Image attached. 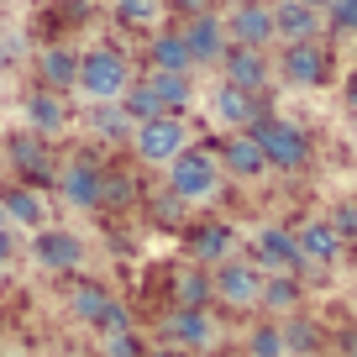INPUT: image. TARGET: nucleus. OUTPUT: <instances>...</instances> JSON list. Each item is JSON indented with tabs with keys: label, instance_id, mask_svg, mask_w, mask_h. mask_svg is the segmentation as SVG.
<instances>
[{
	"label": "nucleus",
	"instance_id": "5701e85b",
	"mask_svg": "<svg viewBox=\"0 0 357 357\" xmlns=\"http://www.w3.org/2000/svg\"><path fill=\"white\" fill-rule=\"evenodd\" d=\"M0 211H6V221L43 231V215H47V205H43V195H37L32 184H16V190H6V195H0Z\"/></svg>",
	"mask_w": 357,
	"mask_h": 357
},
{
	"label": "nucleus",
	"instance_id": "c9c22d12",
	"mask_svg": "<svg viewBox=\"0 0 357 357\" xmlns=\"http://www.w3.org/2000/svg\"><path fill=\"white\" fill-rule=\"evenodd\" d=\"M184 211H190V205L178 200V195H174V190H168V195H163V200H158V221H168V226H174V221H184Z\"/></svg>",
	"mask_w": 357,
	"mask_h": 357
},
{
	"label": "nucleus",
	"instance_id": "c756f323",
	"mask_svg": "<svg viewBox=\"0 0 357 357\" xmlns=\"http://www.w3.org/2000/svg\"><path fill=\"white\" fill-rule=\"evenodd\" d=\"M247 357H289V352H284L279 326H257V331L247 336Z\"/></svg>",
	"mask_w": 357,
	"mask_h": 357
},
{
	"label": "nucleus",
	"instance_id": "b1692460",
	"mask_svg": "<svg viewBox=\"0 0 357 357\" xmlns=\"http://www.w3.org/2000/svg\"><path fill=\"white\" fill-rule=\"evenodd\" d=\"M257 305L273 315H294L300 310V279L294 273H263V294H257Z\"/></svg>",
	"mask_w": 357,
	"mask_h": 357
},
{
	"label": "nucleus",
	"instance_id": "6e6552de",
	"mask_svg": "<svg viewBox=\"0 0 357 357\" xmlns=\"http://www.w3.org/2000/svg\"><path fill=\"white\" fill-rule=\"evenodd\" d=\"M178 37H184V47H190V58H195V63H221V53L231 47V37H226V22H221L215 11L184 16Z\"/></svg>",
	"mask_w": 357,
	"mask_h": 357
},
{
	"label": "nucleus",
	"instance_id": "1a4fd4ad",
	"mask_svg": "<svg viewBox=\"0 0 357 357\" xmlns=\"http://www.w3.org/2000/svg\"><path fill=\"white\" fill-rule=\"evenodd\" d=\"M163 336H168V347H178V352H205V347H215V321H211V310H168V321H163Z\"/></svg>",
	"mask_w": 357,
	"mask_h": 357
},
{
	"label": "nucleus",
	"instance_id": "a878e982",
	"mask_svg": "<svg viewBox=\"0 0 357 357\" xmlns=\"http://www.w3.org/2000/svg\"><path fill=\"white\" fill-rule=\"evenodd\" d=\"M174 300H178V310H205V305L215 300L211 273H205V268H184L174 279Z\"/></svg>",
	"mask_w": 357,
	"mask_h": 357
},
{
	"label": "nucleus",
	"instance_id": "ddd939ff",
	"mask_svg": "<svg viewBox=\"0 0 357 357\" xmlns=\"http://www.w3.org/2000/svg\"><path fill=\"white\" fill-rule=\"evenodd\" d=\"M190 257L200 268H215V263H226V257H236V231L226 221H200L190 231Z\"/></svg>",
	"mask_w": 357,
	"mask_h": 357
},
{
	"label": "nucleus",
	"instance_id": "e433bc0d",
	"mask_svg": "<svg viewBox=\"0 0 357 357\" xmlns=\"http://www.w3.org/2000/svg\"><path fill=\"white\" fill-rule=\"evenodd\" d=\"M168 11H178V16H200V11H211V0H168Z\"/></svg>",
	"mask_w": 357,
	"mask_h": 357
},
{
	"label": "nucleus",
	"instance_id": "cd10ccee",
	"mask_svg": "<svg viewBox=\"0 0 357 357\" xmlns=\"http://www.w3.org/2000/svg\"><path fill=\"white\" fill-rule=\"evenodd\" d=\"M279 336H284V352H294V357H310L315 347H321V331H315V321H305V315H289V321L279 326Z\"/></svg>",
	"mask_w": 357,
	"mask_h": 357
},
{
	"label": "nucleus",
	"instance_id": "79ce46f5",
	"mask_svg": "<svg viewBox=\"0 0 357 357\" xmlns=\"http://www.w3.org/2000/svg\"><path fill=\"white\" fill-rule=\"evenodd\" d=\"M347 357H357V342H352V347H347Z\"/></svg>",
	"mask_w": 357,
	"mask_h": 357
},
{
	"label": "nucleus",
	"instance_id": "f704fd0d",
	"mask_svg": "<svg viewBox=\"0 0 357 357\" xmlns=\"http://www.w3.org/2000/svg\"><path fill=\"white\" fill-rule=\"evenodd\" d=\"M326 11H331V26H336V32H357V0H331Z\"/></svg>",
	"mask_w": 357,
	"mask_h": 357
},
{
	"label": "nucleus",
	"instance_id": "2eb2a0df",
	"mask_svg": "<svg viewBox=\"0 0 357 357\" xmlns=\"http://www.w3.org/2000/svg\"><path fill=\"white\" fill-rule=\"evenodd\" d=\"M22 116H26V132H37V137H58V132H68V105H63V95H47V89H32L22 100Z\"/></svg>",
	"mask_w": 357,
	"mask_h": 357
},
{
	"label": "nucleus",
	"instance_id": "37998d69",
	"mask_svg": "<svg viewBox=\"0 0 357 357\" xmlns=\"http://www.w3.org/2000/svg\"><path fill=\"white\" fill-rule=\"evenodd\" d=\"M0 226H6V211H0Z\"/></svg>",
	"mask_w": 357,
	"mask_h": 357
},
{
	"label": "nucleus",
	"instance_id": "2f4dec72",
	"mask_svg": "<svg viewBox=\"0 0 357 357\" xmlns=\"http://www.w3.org/2000/svg\"><path fill=\"white\" fill-rule=\"evenodd\" d=\"M95 331H100V336H116V331H132V310H126L121 300H111V305H105V310H100V321H95Z\"/></svg>",
	"mask_w": 357,
	"mask_h": 357
},
{
	"label": "nucleus",
	"instance_id": "473e14b6",
	"mask_svg": "<svg viewBox=\"0 0 357 357\" xmlns=\"http://www.w3.org/2000/svg\"><path fill=\"white\" fill-rule=\"evenodd\" d=\"M147 347H142V336L137 331H116V336H105V357H142Z\"/></svg>",
	"mask_w": 357,
	"mask_h": 357
},
{
	"label": "nucleus",
	"instance_id": "f8f14e48",
	"mask_svg": "<svg viewBox=\"0 0 357 357\" xmlns=\"http://www.w3.org/2000/svg\"><path fill=\"white\" fill-rule=\"evenodd\" d=\"M279 74L289 79V84H300V89L326 84V47H315V43H289V47H284V58H279Z\"/></svg>",
	"mask_w": 357,
	"mask_h": 357
},
{
	"label": "nucleus",
	"instance_id": "0eeeda50",
	"mask_svg": "<svg viewBox=\"0 0 357 357\" xmlns=\"http://www.w3.org/2000/svg\"><path fill=\"white\" fill-rule=\"evenodd\" d=\"M252 263H257V273H305L294 231H284V226H263L252 236Z\"/></svg>",
	"mask_w": 357,
	"mask_h": 357
},
{
	"label": "nucleus",
	"instance_id": "423d86ee",
	"mask_svg": "<svg viewBox=\"0 0 357 357\" xmlns=\"http://www.w3.org/2000/svg\"><path fill=\"white\" fill-rule=\"evenodd\" d=\"M58 195H63V205H74V211H100L105 168L95 163V158H68L63 174H58Z\"/></svg>",
	"mask_w": 357,
	"mask_h": 357
},
{
	"label": "nucleus",
	"instance_id": "393cba45",
	"mask_svg": "<svg viewBox=\"0 0 357 357\" xmlns=\"http://www.w3.org/2000/svg\"><path fill=\"white\" fill-rule=\"evenodd\" d=\"M111 300H116V294L105 289V284L79 279L74 289H68V315H74V321H84V326H95V321H100V310H105Z\"/></svg>",
	"mask_w": 357,
	"mask_h": 357
},
{
	"label": "nucleus",
	"instance_id": "7ed1b4c3",
	"mask_svg": "<svg viewBox=\"0 0 357 357\" xmlns=\"http://www.w3.org/2000/svg\"><path fill=\"white\" fill-rule=\"evenodd\" d=\"M168 190L178 195L184 205H200L221 190V163H215L205 147H184V153L168 163Z\"/></svg>",
	"mask_w": 357,
	"mask_h": 357
},
{
	"label": "nucleus",
	"instance_id": "4468645a",
	"mask_svg": "<svg viewBox=\"0 0 357 357\" xmlns=\"http://www.w3.org/2000/svg\"><path fill=\"white\" fill-rule=\"evenodd\" d=\"M294 247H300V263L305 268H331L342 257V236L331 231V221H305L294 231Z\"/></svg>",
	"mask_w": 357,
	"mask_h": 357
},
{
	"label": "nucleus",
	"instance_id": "f03ea898",
	"mask_svg": "<svg viewBox=\"0 0 357 357\" xmlns=\"http://www.w3.org/2000/svg\"><path fill=\"white\" fill-rule=\"evenodd\" d=\"M247 132H252V142L263 147L268 168H279V174H294V168L310 163V137H305L294 121H279V116H257Z\"/></svg>",
	"mask_w": 357,
	"mask_h": 357
},
{
	"label": "nucleus",
	"instance_id": "6ab92c4d",
	"mask_svg": "<svg viewBox=\"0 0 357 357\" xmlns=\"http://www.w3.org/2000/svg\"><path fill=\"white\" fill-rule=\"evenodd\" d=\"M315 32H321V11H310L300 0H279L273 6V37H284V43H315Z\"/></svg>",
	"mask_w": 357,
	"mask_h": 357
},
{
	"label": "nucleus",
	"instance_id": "aec40b11",
	"mask_svg": "<svg viewBox=\"0 0 357 357\" xmlns=\"http://www.w3.org/2000/svg\"><path fill=\"white\" fill-rule=\"evenodd\" d=\"M37 74H43L47 95H68V89L79 84V53H74V47H43Z\"/></svg>",
	"mask_w": 357,
	"mask_h": 357
},
{
	"label": "nucleus",
	"instance_id": "72a5a7b5",
	"mask_svg": "<svg viewBox=\"0 0 357 357\" xmlns=\"http://www.w3.org/2000/svg\"><path fill=\"white\" fill-rule=\"evenodd\" d=\"M326 221H331V231L342 236V247H347V242H357V205H336Z\"/></svg>",
	"mask_w": 357,
	"mask_h": 357
},
{
	"label": "nucleus",
	"instance_id": "7c9ffc66",
	"mask_svg": "<svg viewBox=\"0 0 357 357\" xmlns=\"http://www.w3.org/2000/svg\"><path fill=\"white\" fill-rule=\"evenodd\" d=\"M158 11H163L158 0H116V16H121L126 26H153Z\"/></svg>",
	"mask_w": 357,
	"mask_h": 357
},
{
	"label": "nucleus",
	"instance_id": "f257e3e1",
	"mask_svg": "<svg viewBox=\"0 0 357 357\" xmlns=\"http://www.w3.org/2000/svg\"><path fill=\"white\" fill-rule=\"evenodd\" d=\"M126 84H132V68H126L121 47H89L84 58H79V95H89L95 105H116L126 95Z\"/></svg>",
	"mask_w": 357,
	"mask_h": 357
},
{
	"label": "nucleus",
	"instance_id": "a19ab883",
	"mask_svg": "<svg viewBox=\"0 0 357 357\" xmlns=\"http://www.w3.org/2000/svg\"><path fill=\"white\" fill-rule=\"evenodd\" d=\"M347 100H352V105H357V74H352V84H347Z\"/></svg>",
	"mask_w": 357,
	"mask_h": 357
},
{
	"label": "nucleus",
	"instance_id": "412c9836",
	"mask_svg": "<svg viewBox=\"0 0 357 357\" xmlns=\"http://www.w3.org/2000/svg\"><path fill=\"white\" fill-rule=\"evenodd\" d=\"M11 163H16V174H26V178H47V174H53L47 137H37V132H16V137H11Z\"/></svg>",
	"mask_w": 357,
	"mask_h": 357
},
{
	"label": "nucleus",
	"instance_id": "4c0bfd02",
	"mask_svg": "<svg viewBox=\"0 0 357 357\" xmlns=\"http://www.w3.org/2000/svg\"><path fill=\"white\" fill-rule=\"evenodd\" d=\"M142 357H190V352H178V347H153V352H142Z\"/></svg>",
	"mask_w": 357,
	"mask_h": 357
},
{
	"label": "nucleus",
	"instance_id": "58836bf2",
	"mask_svg": "<svg viewBox=\"0 0 357 357\" xmlns=\"http://www.w3.org/2000/svg\"><path fill=\"white\" fill-rule=\"evenodd\" d=\"M6 257H11V236H6V226H0V268H6Z\"/></svg>",
	"mask_w": 357,
	"mask_h": 357
},
{
	"label": "nucleus",
	"instance_id": "39448f33",
	"mask_svg": "<svg viewBox=\"0 0 357 357\" xmlns=\"http://www.w3.org/2000/svg\"><path fill=\"white\" fill-rule=\"evenodd\" d=\"M132 147H137L142 163H174L190 147V126L178 121V116H158V121L132 126Z\"/></svg>",
	"mask_w": 357,
	"mask_h": 357
},
{
	"label": "nucleus",
	"instance_id": "bb28decb",
	"mask_svg": "<svg viewBox=\"0 0 357 357\" xmlns=\"http://www.w3.org/2000/svg\"><path fill=\"white\" fill-rule=\"evenodd\" d=\"M147 84H153V95L158 100H163V111L168 116H178L184 111V105H190V74H147Z\"/></svg>",
	"mask_w": 357,
	"mask_h": 357
},
{
	"label": "nucleus",
	"instance_id": "ea45409f",
	"mask_svg": "<svg viewBox=\"0 0 357 357\" xmlns=\"http://www.w3.org/2000/svg\"><path fill=\"white\" fill-rule=\"evenodd\" d=\"M300 6H310V11H326V6H331V0H300Z\"/></svg>",
	"mask_w": 357,
	"mask_h": 357
},
{
	"label": "nucleus",
	"instance_id": "a211bd4d",
	"mask_svg": "<svg viewBox=\"0 0 357 357\" xmlns=\"http://www.w3.org/2000/svg\"><path fill=\"white\" fill-rule=\"evenodd\" d=\"M211 111H215V121H226V126H236V132H247V126L263 116V105H257V95L252 89H236V84H221L211 95Z\"/></svg>",
	"mask_w": 357,
	"mask_h": 357
},
{
	"label": "nucleus",
	"instance_id": "f3484780",
	"mask_svg": "<svg viewBox=\"0 0 357 357\" xmlns=\"http://www.w3.org/2000/svg\"><path fill=\"white\" fill-rule=\"evenodd\" d=\"M221 168H226L231 178H263V174H268V158H263V147L252 142V132H231V137H226Z\"/></svg>",
	"mask_w": 357,
	"mask_h": 357
},
{
	"label": "nucleus",
	"instance_id": "9b49d317",
	"mask_svg": "<svg viewBox=\"0 0 357 357\" xmlns=\"http://www.w3.org/2000/svg\"><path fill=\"white\" fill-rule=\"evenodd\" d=\"M32 257L47 268V273H74V268L84 263V242H79L74 231H58V226H43V231L32 236Z\"/></svg>",
	"mask_w": 357,
	"mask_h": 357
},
{
	"label": "nucleus",
	"instance_id": "4be33fe9",
	"mask_svg": "<svg viewBox=\"0 0 357 357\" xmlns=\"http://www.w3.org/2000/svg\"><path fill=\"white\" fill-rule=\"evenodd\" d=\"M147 63H153V74H190L195 58H190V47H184L178 32H158L153 47H147Z\"/></svg>",
	"mask_w": 357,
	"mask_h": 357
},
{
	"label": "nucleus",
	"instance_id": "c85d7f7f",
	"mask_svg": "<svg viewBox=\"0 0 357 357\" xmlns=\"http://www.w3.org/2000/svg\"><path fill=\"white\" fill-rule=\"evenodd\" d=\"M89 126H95V137H105V142L132 137V121H126L121 105H95V111H89Z\"/></svg>",
	"mask_w": 357,
	"mask_h": 357
},
{
	"label": "nucleus",
	"instance_id": "dca6fc26",
	"mask_svg": "<svg viewBox=\"0 0 357 357\" xmlns=\"http://www.w3.org/2000/svg\"><path fill=\"white\" fill-rule=\"evenodd\" d=\"M221 68H226V84L252 89V95L268 84V58L257 53V47H236V43H231V47L221 53Z\"/></svg>",
	"mask_w": 357,
	"mask_h": 357
},
{
	"label": "nucleus",
	"instance_id": "9d476101",
	"mask_svg": "<svg viewBox=\"0 0 357 357\" xmlns=\"http://www.w3.org/2000/svg\"><path fill=\"white\" fill-rule=\"evenodd\" d=\"M226 37H231L236 47H257V53H263V47L273 43V6H263V0H236L231 22H226Z\"/></svg>",
	"mask_w": 357,
	"mask_h": 357
},
{
	"label": "nucleus",
	"instance_id": "20e7f679",
	"mask_svg": "<svg viewBox=\"0 0 357 357\" xmlns=\"http://www.w3.org/2000/svg\"><path fill=\"white\" fill-rule=\"evenodd\" d=\"M211 289L221 305H231V310H252L257 294H263V273H257L252 257H226V263L211 268Z\"/></svg>",
	"mask_w": 357,
	"mask_h": 357
}]
</instances>
